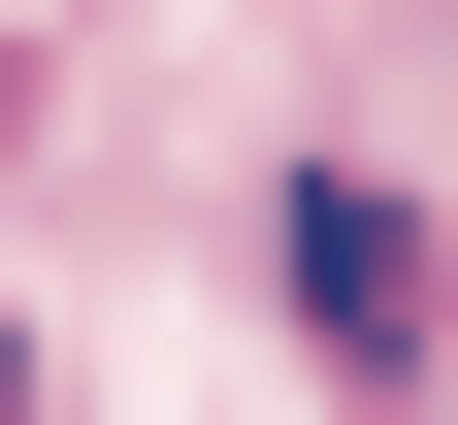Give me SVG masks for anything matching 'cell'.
Segmentation results:
<instances>
[{"label":"cell","instance_id":"1","mask_svg":"<svg viewBox=\"0 0 458 425\" xmlns=\"http://www.w3.org/2000/svg\"><path fill=\"white\" fill-rule=\"evenodd\" d=\"M295 327H327V393H393V360H426V229H393L360 164L295 197Z\"/></svg>","mask_w":458,"mask_h":425},{"label":"cell","instance_id":"2","mask_svg":"<svg viewBox=\"0 0 458 425\" xmlns=\"http://www.w3.org/2000/svg\"><path fill=\"white\" fill-rule=\"evenodd\" d=\"M0 393H33V360H0Z\"/></svg>","mask_w":458,"mask_h":425}]
</instances>
